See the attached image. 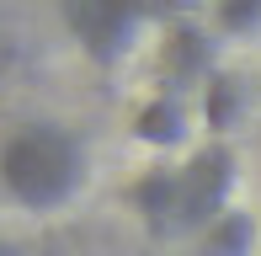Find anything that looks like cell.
Instances as JSON below:
<instances>
[{"mask_svg": "<svg viewBox=\"0 0 261 256\" xmlns=\"http://www.w3.org/2000/svg\"><path fill=\"white\" fill-rule=\"evenodd\" d=\"M256 246H261V219L251 208H240V203L219 224H208L197 235V256H256Z\"/></svg>", "mask_w": 261, "mask_h": 256, "instance_id": "8", "label": "cell"}, {"mask_svg": "<svg viewBox=\"0 0 261 256\" xmlns=\"http://www.w3.org/2000/svg\"><path fill=\"white\" fill-rule=\"evenodd\" d=\"M165 48H160V64H165V80L160 86H176V91H187V86H203V80L213 75V32L208 27H197V21H165Z\"/></svg>", "mask_w": 261, "mask_h": 256, "instance_id": "6", "label": "cell"}, {"mask_svg": "<svg viewBox=\"0 0 261 256\" xmlns=\"http://www.w3.org/2000/svg\"><path fill=\"white\" fill-rule=\"evenodd\" d=\"M0 256H21V246H11V240H0Z\"/></svg>", "mask_w": 261, "mask_h": 256, "instance_id": "10", "label": "cell"}, {"mask_svg": "<svg viewBox=\"0 0 261 256\" xmlns=\"http://www.w3.org/2000/svg\"><path fill=\"white\" fill-rule=\"evenodd\" d=\"M240 187V149L229 139H203L181 160V197H187V235H203L234 208Z\"/></svg>", "mask_w": 261, "mask_h": 256, "instance_id": "3", "label": "cell"}, {"mask_svg": "<svg viewBox=\"0 0 261 256\" xmlns=\"http://www.w3.org/2000/svg\"><path fill=\"white\" fill-rule=\"evenodd\" d=\"M134 139L155 155H176V149L192 144V101L187 91L176 86H160L155 96H144L134 107Z\"/></svg>", "mask_w": 261, "mask_h": 256, "instance_id": "5", "label": "cell"}, {"mask_svg": "<svg viewBox=\"0 0 261 256\" xmlns=\"http://www.w3.org/2000/svg\"><path fill=\"white\" fill-rule=\"evenodd\" d=\"M245 80L234 75V69H213V75L197 86V123H203V134L208 139H229L234 128H240V118H245Z\"/></svg>", "mask_w": 261, "mask_h": 256, "instance_id": "7", "label": "cell"}, {"mask_svg": "<svg viewBox=\"0 0 261 256\" xmlns=\"http://www.w3.org/2000/svg\"><path fill=\"white\" fill-rule=\"evenodd\" d=\"M128 208H134L139 229L149 240H176L187 235V197H181V166L160 160V166L139 171L128 182Z\"/></svg>", "mask_w": 261, "mask_h": 256, "instance_id": "4", "label": "cell"}, {"mask_svg": "<svg viewBox=\"0 0 261 256\" xmlns=\"http://www.w3.org/2000/svg\"><path fill=\"white\" fill-rule=\"evenodd\" d=\"M59 16L96 69H117L144 43V32L165 21L155 0H59Z\"/></svg>", "mask_w": 261, "mask_h": 256, "instance_id": "2", "label": "cell"}, {"mask_svg": "<svg viewBox=\"0 0 261 256\" xmlns=\"http://www.w3.org/2000/svg\"><path fill=\"white\" fill-rule=\"evenodd\" d=\"M213 32L219 38H251V32H261V0H213Z\"/></svg>", "mask_w": 261, "mask_h": 256, "instance_id": "9", "label": "cell"}, {"mask_svg": "<svg viewBox=\"0 0 261 256\" xmlns=\"http://www.w3.org/2000/svg\"><path fill=\"white\" fill-rule=\"evenodd\" d=\"M91 182V144L80 128L27 118L0 139V197L21 214H59Z\"/></svg>", "mask_w": 261, "mask_h": 256, "instance_id": "1", "label": "cell"}]
</instances>
